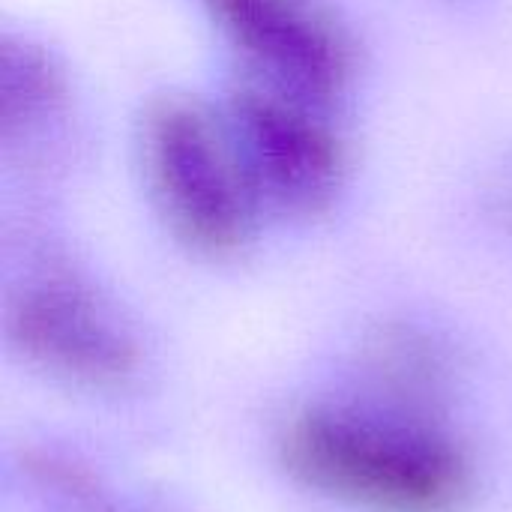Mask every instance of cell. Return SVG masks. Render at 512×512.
<instances>
[{
    "instance_id": "obj_1",
    "label": "cell",
    "mask_w": 512,
    "mask_h": 512,
    "mask_svg": "<svg viewBox=\"0 0 512 512\" xmlns=\"http://www.w3.org/2000/svg\"><path fill=\"white\" fill-rule=\"evenodd\" d=\"M144 171L171 231L198 252L240 249L261 210L219 111L165 96L144 117Z\"/></svg>"
},
{
    "instance_id": "obj_2",
    "label": "cell",
    "mask_w": 512,
    "mask_h": 512,
    "mask_svg": "<svg viewBox=\"0 0 512 512\" xmlns=\"http://www.w3.org/2000/svg\"><path fill=\"white\" fill-rule=\"evenodd\" d=\"M285 462L306 486L375 512H450L465 495V471L444 444L342 414L294 423Z\"/></svg>"
},
{
    "instance_id": "obj_3",
    "label": "cell",
    "mask_w": 512,
    "mask_h": 512,
    "mask_svg": "<svg viewBox=\"0 0 512 512\" xmlns=\"http://www.w3.org/2000/svg\"><path fill=\"white\" fill-rule=\"evenodd\" d=\"M324 108L258 78L228 93L222 120L261 207L318 216L339 198L348 153Z\"/></svg>"
},
{
    "instance_id": "obj_4",
    "label": "cell",
    "mask_w": 512,
    "mask_h": 512,
    "mask_svg": "<svg viewBox=\"0 0 512 512\" xmlns=\"http://www.w3.org/2000/svg\"><path fill=\"white\" fill-rule=\"evenodd\" d=\"M258 81L330 105L354 75V42L321 0H201Z\"/></svg>"
},
{
    "instance_id": "obj_5",
    "label": "cell",
    "mask_w": 512,
    "mask_h": 512,
    "mask_svg": "<svg viewBox=\"0 0 512 512\" xmlns=\"http://www.w3.org/2000/svg\"><path fill=\"white\" fill-rule=\"evenodd\" d=\"M9 327L39 363L90 381L117 378L132 366V348L102 306L66 279H45L12 303Z\"/></svg>"
},
{
    "instance_id": "obj_6",
    "label": "cell",
    "mask_w": 512,
    "mask_h": 512,
    "mask_svg": "<svg viewBox=\"0 0 512 512\" xmlns=\"http://www.w3.org/2000/svg\"><path fill=\"white\" fill-rule=\"evenodd\" d=\"M507 204H510V210H512V180H510V189H507Z\"/></svg>"
}]
</instances>
